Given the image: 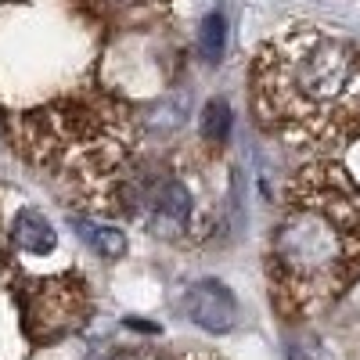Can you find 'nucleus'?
I'll return each mask as SVG.
<instances>
[{
  "label": "nucleus",
  "instance_id": "7",
  "mask_svg": "<svg viewBox=\"0 0 360 360\" xmlns=\"http://www.w3.org/2000/svg\"><path fill=\"white\" fill-rule=\"evenodd\" d=\"M11 242H15L22 252L47 256V252H54V245H58V234H54V227H51L40 213L25 209V213H18V220H15V227H11Z\"/></svg>",
  "mask_w": 360,
  "mask_h": 360
},
{
  "label": "nucleus",
  "instance_id": "10",
  "mask_svg": "<svg viewBox=\"0 0 360 360\" xmlns=\"http://www.w3.org/2000/svg\"><path fill=\"white\" fill-rule=\"evenodd\" d=\"M224 44H227V22L220 11H213L202 22V54L209 62H220L224 58Z\"/></svg>",
  "mask_w": 360,
  "mask_h": 360
},
{
  "label": "nucleus",
  "instance_id": "5",
  "mask_svg": "<svg viewBox=\"0 0 360 360\" xmlns=\"http://www.w3.org/2000/svg\"><path fill=\"white\" fill-rule=\"evenodd\" d=\"M90 310V292L86 285L69 274V278H37L29 285L25 314H29V332L37 339H62L72 335L86 321Z\"/></svg>",
  "mask_w": 360,
  "mask_h": 360
},
{
  "label": "nucleus",
  "instance_id": "2",
  "mask_svg": "<svg viewBox=\"0 0 360 360\" xmlns=\"http://www.w3.org/2000/svg\"><path fill=\"white\" fill-rule=\"evenodd\" d=\"M270 295L285 317H314L360 278V184L335 162L299 169L266 249Z\"/></svg>",
  "mask_w": 360,
  "mask_h": 360
},
{
  "label": "nucleus",
  "instance_id": "3",
  "mask_svg": "<svg viewBox=\"0 0 360 360\" xmlns=\"http://www.w3.org/2000/svg\"><path fill=\"white\" fill-rule=\"evenodd\" d=\"M11 141L29 166L65 184L83 205L115 213L119 188L137 162L141 127L112 98L72 94L15 115Z\"/></svg>",
  "mask_w": 360,
  "mask_h": 360
},
{
  "label": "nucleus",
  "instance_id": "1",
  "mask_svg": "<svg viewBox=\"0 0 360 360\" xmlns=\"http://www.w3.org/2000/svg\"><path fill=\"white\" fill-rule=\"evenodd\" d=\"M256 119L292 148L339 152L360 137V44L317 25L270 37L252 62Z\"/></svg>",
  "mask_w": 360,
  "mask_h": 360
},
{
  "label": "nucleus",
  "instance_id": "8",
  "mask_svg": "<svg viewBox=\"0 0 360 360\" xmlns=\"http://www.w3.org/2000/svg\"><path fill=\"white\" fill-rule=\"evenodd\" d=\"M76 231H79L83 242L94 249L98 256H105V259H115V256H123V252H127V234L119 231V227H112V224L76 220Z\"/></svg>",
  "mask_w": 360,
  "mask_h": 360
},
{
  "label": "nucleus",
  "instance_id": "9",
  "mask_svg": "<svg viewBox=\"0 0 360 360\" xmlns=\"http://www.w3.org/2000/svg\"><path fill=\"white\" fill-rule=\"evenodd\" d=\"M231 127H234V112H231V105L227 101H209L205 105V112H202V134L209 137V141H227V134H231Z\"/></svg>",
  "mask_w": 360,
  "mask_h": 360
},
{
  "label": "nucleus",
  "instance_id": "6",
  "mask_svg": "<svg viewBox=\"0 0 360 360\" xmlns=\"http://www.w3.org/2000/svg\"><path fill=\"white\" fill-rule=\"evenodd\" d=\"M184 314H188L191 324L202 328V332L227 335L234 328V321H238V299L224 281L205 278V281H195L184 292Z\"/></svg>",
  "mask_w": 360,
  "mask_h": 360
},
{
  "label": "nucleus",
  "instance_id": "4",
  "mask_svg": "<svg viewBox=\"0 0 360 360\" xmlns=\"http://www.w3.org/2000/svg\"><path fill=\"white\" fill-rule=\"evenodd\" d=\"M115 213L144 224L148 234L173 245H188L205 231L198 188L191 184L188 169H176L169 162H134L119 188Z\"/></svg>",
  "mask_w": 360,
  "mask_h": 360
},
{
  "label": "nucleus",
  "instance_id": "12",
  "mask_svg": "<svg viewBox=\"0 0 360 360\" xmlns=\"http://www.w3.org/2000/svg\"><path fill=\"white\" fill-rule=\"evenodd\" d=\"M98 8H108L112 15H134V11H148L152 0H98Z\"/></svg>",
  "mask_w": 360,
  "mask_h": 360
},
{
  "label": "nucleus",
  "instance_id": "11",
  "mask_svg": "<svg viewBox=\"0 0 360 360\" xmlns=\"http://www.w3.org/2000/svg\"><path fill=\"white\" fill-rule=\"evenodd\" d=\"M288 360H335V353L328 349L321 339L303 335V339H295V342L288 346Z\"/></svg>",
  "mask_w": 360,
  "mask_h": 360
},
{
  "label": "nucleus",
  "instance_id": "13",
  "mask_svg": "<svg viewBox=\"0 0 360 360\" xmlns=\"http://www.w3.org/2000/svg\"><path fill=\"white\" fill-rule=\"evenodd\" d=\"M184 360H213V356H184Z\"/></svg>",
  "mask_w": 360,
  "mask_h": 360
}]
</instances>
